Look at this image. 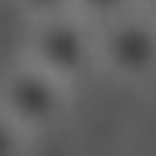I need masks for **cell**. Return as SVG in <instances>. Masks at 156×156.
Here are the masks:
<instances>
[{
	"mask_svg": "<svg viewBox=\"0 0 156 156\" xmlns=\"http://www.w3.org/2000/svg\"><path fill=\"white\" fill-rule=\"evenodd\" d=\"M25 58L54 74L58 82L74 86L82 78L99 70V37L94 25H86L78 12L45 16V21H29V37H25Z\"/></svg>",
	"mask_w": 156,
	"mask_h": 156,
	"instance_id": "1",
	"label": "cell"
},
{
	"mask_svg": "<svg viewBox=\"0 0 156 156\" xmlns=\"http://www.w3.org/2000/svg\"><path fill=\"white\" fill-rule=\"evenodd\" d=\"M0 111L21 127L29 140L54 132L70 111V86L33 66L29 58L12 62L0 74Z\"/></svg>",
	"mask_w": 156,
	"mask_h": 156,
	"instance_id": "2",
	"label": "cell"
},
{
	"mask_svg": "<svg viewBox=\"0 0 156 156\" xmlns=\"http://www.w3.org/2000/svg\"><path fill=\"white\" fill-rule=\"evenodd\" d=\"M99 37V70H107L119 82H156V21L140 8L115 16L94 29Z\"/></svg>",
	"mask_w": 156,
	"mask_h": 156,
	"instance_id": "3",
	"label": "cell"
},
{
	"mask_svg": "<svg viewBox=\"0 0 156 156\" xmlns=\"http://www.w3.org/2000/svg\"><path fill=\"white\" fill-rule=\"evenodd\" d=\"M132 8H136V0H74V12L86 25H94V29L115 21V16H123V12H132Z\"/></svg>",
	"mask_w": 156,
	"mask_h": 156,
	"instance_id": "4",
	"label": "cell"
},
{
	"mask_svg": "<svg viewBox=\"0 0 156 156\" xmlns=\"http://www.w3.org/2000/svg\"><path fill=\"white\" fill-rule=\"evenodd\" d=\"M29 144H33V140L4 115V111H0V156H25V152H29Z\"/></svg>",
	"mask_w": 156,
	"mask_h": 156,
	"instance_id": "5",
	"label": "cell"
},
{
	"mask_svg": "<svg viewBox=\"0 0 156 156\" xmlns=\"http://www.w3.org/2000/svg\"><path fill=\"white\" fill-rule=\"evenodd\" d=\"M29 21H45V16H62V12H74V0H12Z\"/></svg>",
	"mask_w": 156,
	"mask_h": 156,
	"instance_id": "6",
	"label": "cell"
},
{
	"mask_svg": "<svg viewBox=\"0 0 156 156\" xmlns=\"http://www.w3.org/2000/svg\"><path fill=\"white\" fill-rule=\"evenodd\" d=\"M136 8H140V12H148L152 21H156V0H136Z\"/></svg>",
	"mask_w": 156,
	"mask_h": 156,
	"instance_id": "7",
	"label": "cell"
}]
</instances>
